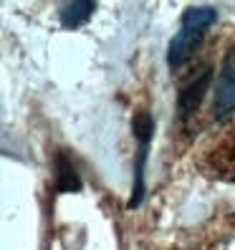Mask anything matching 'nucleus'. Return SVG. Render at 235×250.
Listing matches in <instances>:
<instances>
[{
	"label": "nucleus",
	"instance_id": "obj_2",
	"mask_svg": "<svg viewBox=\"0 0 235 250\" xmlns=\"http://www.w3.org/2000/svg\"><path fill=\"white\" fill-rule=\"evenodd\" d=\"M202 167L217 180L235 182V119H230L205 146Z\"/></svg>",
	"mask_w": 235,
	"mask_h": 250
},
{
	"label": "nucleus",
	"instance_id": "obj_6",
	"mask_svg": "<svg viewBox=\"0 0 235 250\" xmlns=\"http://www.w3.org/2000/svg\"><path fill=\"white\" fill-rule=\"evenodd\" d=\"M56 180H58L56 182L58 192H76L81 187L79 174H76V169H73L71 159L66 154H58V159H56Z\"/></svg>",
	"mask_w": 235,
	"mask_h": 250
},
{
	"label": "nucleus",
	"instance_id": "obj_8",
	"mask_svg": "<svg viewBox=\"0 0 235 250\" xmlns=\"http://www.w3.org/2000/svg\"><path fill=\"white\" fill-rule=\"evenodd\" d=\"M230 63L235 66V48H233V56H230Z\"/></svg>",
	"mask_w": 235,
	"mask_h": 250
},
{
	"label": "nucleus",
	"instance_id": "obj_1",
	"mask_svg": "<svg viewBox=\"0 0 235 250\" xmlns=\"http://www.w3.org/2000/svg\"><path fill=\"white\" fill-rule=\"evenodd\" d=\"M215 10L208 8V5H200V8H190L182 18V28L180 33L174 36L172 46H170V66H180L185 58L192 53V48L200 43L202 33L215 23Z\"/></svg>",
	"mask_w": 235,
	"mask_h": 250
},
{
	"label": "nucleus",
	"instance_id": "obj_5",
	"mask_svg": "<svg viewBox=\"0 0 235 250\" xmlns=\"http://www.w3.org/2000/svg\"><path fill=\"white\" fill-rule=\"evenodd\" d=\"M94 10H96V5L91 0H71V3L61 5V23L66 28H79L91 18Z\"/></svg>",
	"mask_w": 235,
	"mask_h": 250
},
{
	"label": "nucleus",
	"instance_id": "obj_4",
	"mask_svg": "<svg viewBox=\"0 0 235 250\" xmlns=\"http://www.w3.org/2000/svg\"><path fill=\"white\" fill-rule=\"evenodd\" d=\"M233 109H235V76H233V63L228 61L225 71L220 73V79H217L213 114H215V119H225Z\"/></svg>",
	"mask_w": 235,
	"mask_h": 250
},
{
	"label": "nucleus",
	"instance_id": "obj_7",
	"mask_svg": "<svg viewBox=\"0 0 235 250\" xmlns=\"http://www.w3.org/2000/svg\"><path fill=\"white\" fill-rule=\"evenodd\" d=\"M134 137L139 139V144H150V139H152V131H154V119L147 111H142V114H137L134 116Z\"/></svg>",
	"mask_w": 235,
	"mask_h": 250
},
{
	"label": "nucleus",
	"instance_id": "obj_3",
	"mask_svg": "<svg viewBox=\"0 0 235 250\" xmlns=\"http://www.w3.org/2000/svg\"><path fill=\"white\" fill-rule=\"evenodd\" d=\"M210 79H213V71L210 68H202V71H197L195 76L180 89L177 111H180L182 119H187V116L200 106V101H202L205 91H208V86H210Z\"/></svg>",
	"mask_w": 235,
	"mask_h": 250
}]
</instances>
